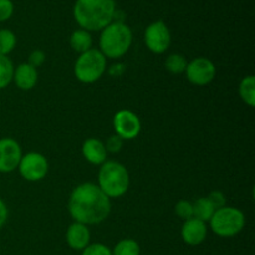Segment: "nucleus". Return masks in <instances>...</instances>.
I'll return each instance as SVG.
<instances>
[{
  "label": "nucleus",
  "mask_w": 255,
  "mask_h": 255,
  "mask_svg": "<svg viewBox=\"0 0 255 255\" xmlns=\"http://www.w3.org/2000/svg\"><path fill=\"white\" fill-rule=\"evenodd\" d=\"M67 208L74 222L87 227L94 226L109 218L111 213V199L97 184L86 182L72 189Z\"/></svg>",
  "instance_id": "nucleus-1"
},
{
  "label": "nucleus",
  "mask_w": 255,
  "mask_h": 255,
  "mask_svg": "<svg viewBox=\"0 0 255 255\" xmlns=\"http://www.w3.org/2000/svg\"><path fill=\"white\" fill-rule=\"evenodd\" d=\"M115 0H76L74 5L75 21L86 31H101L114 20Z\"/></svg>",
  "instance_id": "nucleus-2"
},
{
  "label": "nucleus",
  "mask_w": 255,
  "mask_h": 255,
  "mask_svg": "<svg viewBox=\"0 0 255 255\" xmlns=\"http://www.w3.org/2000/svg\"><path fill=\"white\" fill-rule=\"evenodd\" d=\"M132 30L125 22H115L101 30L100 51L106 59H120L129 50L132 45Z\"/></svg>",
  "instance_id": "nucleus-3"
},
{
  "label": "nucleus",
  "mask_w": 255,
  "mask_h": 255,
  "mask_svg": "<svg viewBox=\"0 0 255 255\" xmlns=\"http://www.w3.org/2000/svg\"><path fill=\"white\" fill-rule=\"evenodd\" d=\"M97 186L110 199L120 198L128 191V171L120 162L106 161L99 171Z\"/></svg>",
  "instance_id": "nucleus-4"
},
{
  "label": "nucleus",
  "mask_w": 255,
  "mask_h": 255,
  "mask_svg": "<svg viewBox=\"0 0 255 255\" xmlns=\"http://www.w3.org/2000/svg\"><path fill=\"white\" fill-rule=\"evenodd\" d=\"M107 60L97 49H90L80 54L75 62L74 72L76 79L82 84H94L106 72Z\"/></svg>",
  "instance_id": "nucleus-5"
},
{
  "label": "nucleus",
  "mask_w": 255,
  "mask_h": 255,
  "mask_svg": "<svg viewBox=\"0 0 255 255\" xmlns=\"http://www.w3.org/2000/svg\"><path fill=\"white\" fill-rule=\"evenodd\" d=\"M209 226L212 232L217 236L229 238L241 233L246 226V216L241 209L224 206L216 209L209 221Z\"/></svg>",
  "instance_id": "nucleus-6"
},
{
  "label": "nucleus",
  "mask_w": 255,
  "mask_h": 255,
  "mask_svg": "<svg viewBox=\"0 0 255 255\" xmlns=\"http://www.w3.org/2000/svg\"><path fill=\"white\" fill-rule=\"evenodd\" d=\"M20 176L29 182H39L46 177L49 172V162L46 157L37 152L22 154L19 167Z\"/></svg>",
  "instance_id": "nucleus-7"
},
{
  "label": "nucleus",
  "mask_w": 255,
  "mask_h": 255,
  "mask_svg": "<svg viewBox=\"0 0 255 255\" xmlns=\"http://www.w3.org/2000/svg\"><path fill=\"white\" fill-rule=\"evenodd\" d=\"M142 124L139 117L131 110H120L114 116L115 134L124 141H131L138 137Z\"/></svg>",
  "instance_id": "nucleus-8"
},
{
  "label": "nucleus",
  "mask_w": 255,
  "mask_h": 255,
  "mask_svg": "<svg viewBox=\"0 0 255 255\" xmlns=\"http://www.w3.org/2000/svg\"><path fill=\"white\" fill-rule=\"evenodd\" d=\"M171 31L162 20L149 24L144 31L146 46L153 54L161 55L166 52L171 45Z\"/></svg>",
  "instance_id": "nucleus-9"
},
{
  "label": "nucleus",
  "mask_w": 255,
  "mask_h": 255,
  "mask_svg": "<svg viewBox=\"0 0 255 255\" xmlns=\"http://www.w3.org/2000/svg\"><path fill=\"white\" fill-rule=\"evenodd\" d=\"M187 79L196 86H206L211 84L217 74L216 65L207 57H196L187 64Z\"/></svg>",
  "instance_id": "nucleus-10"
},
{
  "label": "nucleus",
  "mask_w": 255,
  "mask_h": 255,
  "mask_svg": "<svg viewBox=\"0 0 255 255\" xmlns=\"http://www.w3.org/2000/svg\"><path fill=\"white\" fill-rule=\"evenodd\" d=\"M21 157V147L15 139H0V173H11L17 169Z\"/></svg>",
  "instance_id": "nucleus-11"
},
{
  "label": "nucleus",
  "mask_w": 255,
  "mask_h": 255,
  "mask_svg": "<svg viewBox=\"0 0 255 255\" xmlns=\"http://www.w3.org/2000/svg\"><path fill=\"white\" fill-rule=\"evenodd\" d=\"M207 233H208L207 223L196 218L184 221L181 231L182 238L189 246H198L203 243L207 238Z\"/></svg>",
  "instance_id": "nucleus-12"
},
{
  "label": "nucleus",
  "mask_w": 255,
  "mask_h": 255,
  "mask_svg": "<svg viewBox=\"0 0 255 255\" xmlns=\"http://www.w3.org/2000/svg\"><path fill=\"white\" fill-rule=\"evenodd\" d=\"M82 156L89 163L101 166L107 161V151L105 143L97 138H89L82 143Z\"/></svg>",
  "instance_id": "nucleus-13"
},
{
  "label": "nucleus",
  "mask_w": 255,
  "mask_h": 255,
  "mask_svg": "<svg viewBox=\"0 0 255 255\" xmlns=\"http://www.w3.org/2000/svg\"><path fill=\"white\" fill-rule=\"evenodd\" d=\"M90 238H91V234H90L89 227L79 222L70 224L66 231L67 244L75 251H82L86 248L90 244Z\"/></svg>",
  "instance_id": "nucleus-14"
},
{
  "label": "nucleus",
  "mask_w": 255,
  "mask_h": 255,
  "mask_svg": "<svg viewBox=\"0 0 255 255\" xmlns=\"http://www.w3.org/2000/svg\"><path fill=\"white\" fill-rule=\"evenodd\" d=\"M37 79H39L37 69L32 67L27 62L20 64L19 66L15 67L12 81L22 91H29V90L34 89L37 84Z\"/></svg>",
  "instance_id": "nucleus-15"
},
{
  "label": "nucleus",
  "mask_w": 255,
  "mask_h": 255,
  "mask_svg": "<svg viewBox=\"0 0 255 255\" xmlns=\"http://www.w3.org/2000/svg\"><path fill=\"white\" fill-rule=\"evenodd\" d=\"M70 46L74 51L84 54L87 50L92 49V36L89 31L84 29L75 30L70 36Z\"/></svg>",
  "instance_id": "nucleus-16"
},
{
  "label": "nucleus",
  "mask_w": 255,
  "mask_h": 255,
  "mask_svg": "<svg viewBox=\"0 0 255 255\" xmlns=\"http://www.w3.org/2000/svg\"><path fill=\"white\" fill-rule=\"evenodd\" d=\"M239 96L248 106H255V76L248 75L239 82Z\"/></svg>",
  "instance_id": "nucleus-17"
},
{
  "label": "nucleus",
  "mask_w": 255,
  "mask_h": 255,
  "mask_svg": "<svg viewBox=\"0 0 255 255\" xmlns=\"http://www.w3.org/2000/svg\"><path fill=\"white\" fill-rule=\"evenodd\" d=\"M192 204H193V218L199 219V221L204 222V223L211 221L212 216L216 212V208H214L213 204L209 202L207 197L198 198Z\"/></svg>",
  "instance_id": "nucleus-18"
},
{
  "label": "nucleus",
  "mask_w": 255,
  "mask_h": 255,
  "mask_svg": "<svg viewBox=\"0 0 255 255\" xmlns=\"http://www.w3.org/2000/svg\"><path fill=\"white\" fill-rule=\"evenodd\" d=\"M14 64L9 56L0 55V90L9 86L14 77Z\"/></svg>",
  "instance_id": "nucleus-19"
},
{
  "label": "nucleus",
  "mask_w": 255,
  "mask_h": 255,
  "mask_svg": "<svg viewBox=\"0 0 255 255\" xmlns=\"http://www.w3.org/2000/svg\"><path fill=\"white\" fill-rule=\"evenodd\" d=\"M16 35L7 29L0 30V55L7 56L16 46Z\"/></svg>",
  "instance_id": "nucleus-20"
},
{
  "label": "nucleus",
  "mask_w": 255,
  "mask_h": 255,
  "mask_svg": "<svg viewBox=\"0 0 255 255\" xmlns=\"http://www.w3.org/2000/svg\"><path fill=\"white\" fill-rule=\"evenodd\" d=\"M111 253L112 255H139L141 249L138 243L133 239H122L115 246Z\"/></svg>",
  "instance_id": "nucleus-21"
},
{
  "label": "nucleus",
  "mask_w": 255,
  "mask_h": 255,
  "mask_svg": "<svg viewBox=\"0 0 255 255\" xmlns=\"http://www.w3.org/2000/svg\"><path fill=\"white\" fill-rule=\"evenodd\" d=\"M187 64H188V61H187L186 57L181 54L169 55V56L166 59V62H164L166 69L168 70L171 74H174V75L183 74L187 69Z\"/></svg>",
  "instance_id": "nucleus-22"
},
{
  "label": "nucleus",
  "mask_w": 255,
  "mask_h": 255,
  "mask_svg": "<svg viewBox=\"0 0 255 255\" xmlns=\"http://www.w3.org/2000/svg\"><path fill=\"white\" fill-rule=\"evenodd\" d=\"M174 212L181 219L188 221V219L193 218V204L186 199H181L174 207Z\"/></svg>",
  "instance_id": "nucleus-23"
},
{
  "label": "nucleus",
  "mask_w": 255,
  "mask_h": 255,
  "mask_svg": "<svg viewBox=\"0 0 255 255\" xmlns=\"http://www.w3.org/2000/svg\"><path fill=\"white\" fill-rule=\"evenodd\" d=\"M82 255H112L109 247L101 243L89 244L85 249H82Z\"/></svg>",
  "instance_id": "nucleus-24"
},
{
  "label": "nucleus",
  "mask_w": 255,
  "mask_h": 255,
  "mask_svg": "<svg viewBox=\"0 0 255 255\" xmlns=\"http://www.w3.org/2000/svg\"><path fill=\"white\" fill-rule=\"evenodd\" d=\"M14 14V4L11 0H0V22L7 21Z\"/></svg>",
  "instance_id": "nucleus-25"
},
{
  "label": "nucleus",
  "mask_w": 255,
  "mask_h": 255,
  "mask_svg": "<svg viewBox=\"0 0 255 255\" xmlns=\"http://www.w3.org/2000/svg\"><path fill=\"white\" fill-rule=\"evenodd\" d=\"M122 146H124V139L120 138L117 134H112L107 138L106 143H105V147H106L107 153L111 152V153H117V152L121 151Z\"/></svg>",
  "instance_id": "nucleus-26"
},
{
  "label": "nucleus",
  "mask_w": 255,
  "mask_h": 255,
  "mask_svg": "<svg viewBox=\"0 0 255 255\" xmlns=\"http://www.w3.org/2000/svg\"><path fill=\"white\" fill-rule=\"evenodd\" d=\"M45 61H46V55H45V52L42 50H34L29 55V61H27V64L31 65L35 69H37L41 65H44Z\"/></svg>",
  "instance_id": "nucleus-27"
},
{
  "label": "nucleus",
  "mask_w": 255,
  "mask_h": 255,
  "mask_svg": "<svg viewBox=\"0 0 255 255\" xmlns=\"http://www.w3.org/2000/svg\"><path fill=\"white\" fill-rule=\"evenodd\" d=\"M207 198L209 199V202L213 204V207L216 209H219V208H222V207L226 206V202H227L226 196H224V194L219 191L211 192V194H209Z\"/></svg>",
  "instance_id": "nucleus-28"
},
{
  "label": "nucleus",
  "mask_w": 255,
  "mask_h": 255,
  "mask_svg": "<svg viewBox=\"0 0 255 255\" xmlns=\"http://www.w3.org/2000/svg\"><path fill=\"white\" fill-rule=\"evenodd\" d=\"M7 218H9V209H7L6 203L0 198V228L4 227V224L6 223Z\"/></svg>",
  "instance_id": "nucleus-29"
},
{
  "label": "nucleus",
  "mask_w": 255,
  "mask_h": 255,
  "mask_svg": "<svg viewBox=\"0 0 255 255\" xmlns=\"http://www.w3.org/2000/svg\"><path fill=\"white\" fill-rule=\"evenodd\" d=\"M125 70H126V66H125L124 64L117 62V64H114L111 67H110L109 74L111 75V76H121V75L125 72Z\"/></svg>",
  "instance_id": "nucleus-30"
}]
</instances>
